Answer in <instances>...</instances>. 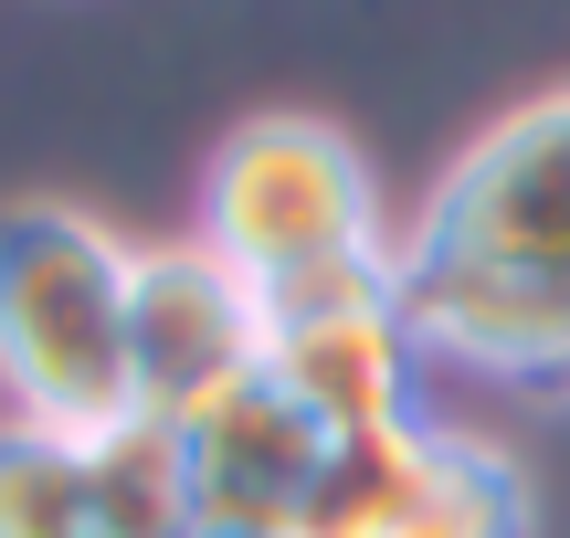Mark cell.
Instances as JSON below:
<instances>
[{"label":"cell","instance_id":"1","mask_svg":"<svg viewBox=\"0 0 570 538\" xmlns=\"http://www.w3.org/2000/svg\"><path fill=\"white\" fill-rule=\"evenodd\" d=\"M127 265L138 243L85 201H0V412L96 434L127 401Z\"/></svg>","mask_w":570,"mask_h":538},{"label":"cell","instance_id":"2","mask_svg":"<svg viewBox=\"0 0 570 538\" xmlns=\"http://www.w3.org/2000/svg\"><path fill=\"white\" fill-rule=\"evenodd\" d=\"M265 370L327 434H412L423 422V328L402 307V243L338 253L317 275H285L265 286Z\"/></svg>","mask_w":570,"mask_h":538},{"label":"cell","instance_id":"3","mask_svg":"<svg viewBox=\"0 0 570 538\" xmlns=\"http://www.w3.org/2000/svg\"><path fill=\"white\" fill-rule=\"evenodd\" d=\"M202 243L244 275L254 296L285 275H317L338 253L381 243V201H370V159L327 117H254L223 138L202 180Z\"/></svg>","mask_w":570,"mask_h":538},{"label":"cell","instance_id":"4","mask_svg":"<svg viewBox=\"0 0 570 538\" xmlns=\"http://www.w3.org/2000/svg\"><path fill=\"white\" fill-rule=\"evenodd\" d=\"M402 253L570 296V84L539 96V106H518V117H497L487 138L433 180V201H423V222H412Z\"/></svg>","mask_w":570,"mask_h":538},{"label":"cell","instance_id":"5","mask_svg":"<svg viewBox=\"0 0 570 538\" xmlns=\"http://www.w3.org/2000/svg\"><path fill=\"white\" fill-rule=\"evenodd\" d=\"M254 370H265V296L202 232L190 243H138V265H127V401L190 434Z\"/></svg>","mask_w":570,"mask_h":538},{"label":"cell","instance_id":"6","mask_svg":"<svg viewBox=\"0 0 570 538\" xmlns=\"http://www.w3.org/2000/svg\"><path fill=\"white\" fill-rule=\"evenodd\" d=\"M180 444H190V486H202V528H275L285 538L338 434H327L275 370H254L244 391H223Z\"/></svg>","mask_w":570,"mask_h":538},{"label":"cell","instance_id":"7","mask_svg":"<svg viewBox=\"0 0 570 538\" xmlns=\"http://www.w3.org/2000/svg\"><path fill=\"white\" fill-rule=\"evenodd\" d=\"M85 528L96 538H202L190 444L159 412H117L85 434Z\"/></svg>","mask_w":570,"mask_h":538},{"label":"cell","instance_id":"8","mask_svg":"<svg viewBox=\"0 0 570 538\" xmlns=\"http://www.w3.org/2000/svg\"><path fill=\"white\" fill-rule=\"evenodd\" d=\"M391 538H529V476L487 434H423Z\"/></svg>","mask_w":570,"mask_h":538},{"label":"cell","instance_id":"9","mask_svg":"<svg viewBox=\"0 0 570 538\" xmlns=\"http://www.w3.org/2000/svg\"><path fill=\"white\" fill-rule=\"evenodd\" d=\"M0 538H96L85 528V434L0 412Z\"/></svg>","mask_w":570,"mask_h":538},{"label":"cell","instance_id":"10","mask_svg":"<svg viewBox=\"0 0 570 538\" xmlns=\"http://www.w3.org/2000/svg\"><path fill=\"white\" fill-rule=\"evenodd\" d=\"M412 444H423V422H412V434L327 444V465H317V486H306V507H296L285 538H391V507H402V486H412Z\"/></svg>","mask_w":570,"mask_h":538},{"label":"cell","instance_id":"11","mask_svg":"<svg viewBox=\"0 0 570 538\" xmlns=\"http://www.w3.org/2000/svg\"><path fill=\"white\" fill-rule=\"evenodd\" d=\"M202 538H275V528H202Z\"/></svg>","mask_w":570,"mask_h":538},{"label":"cell","instance_id":"12","mask_svg":"<svg viewBox=\"0 0 570 538\" xmlns=\"http://www.w3.org/2000/svg\"><path fill=\"white\" fill-rule=\"evenodd\" d=\"M560 401H570V391H560Z\"/></svg>","mask_w":570,"mask_h":538}]
</instances>
